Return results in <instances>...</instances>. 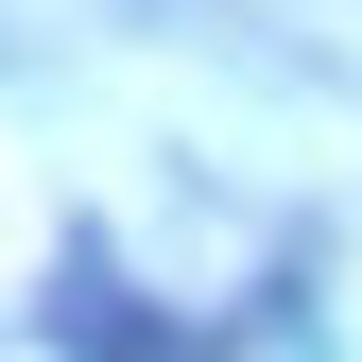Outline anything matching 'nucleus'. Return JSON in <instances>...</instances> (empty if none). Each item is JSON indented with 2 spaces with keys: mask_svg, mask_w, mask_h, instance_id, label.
Wrapping results in <instances>:
<instances>
[{
  "mask_svg": "<svg viewBox=\"0 0 362 362\" xmlns=\"http://www.w3.org/2000/svg\"><path fill=\"white\" fill-rule=\"evenodd\" d=\"M52 345H69V362H173V328H156L86 242H69V276H52Z\"/></svg>",
  "mask_w": 362,
  "mask_h": 362,
  "instance_id": "nucleus-1",
  "label": "nucleus"
}]
</instances>
